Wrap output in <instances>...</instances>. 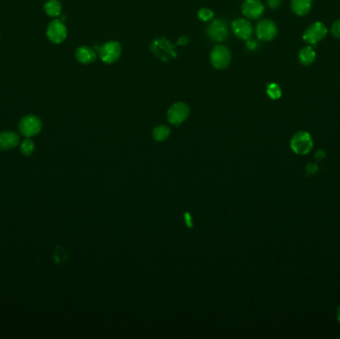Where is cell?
<instances>
[{
	"label": "cell",
	"mask_w": 340,
	"mask_h": 339,
	"mask_svg": "<svg viewBox=\"0 0 340 339\" xmlns=\"http://www.w3.org/2000/svg\"><path fill=\"white\" fill-rule=\"evenodd\" d=\"M232 30L234 34L241 40H249L253 34V28L248 20L244 18H237L232 23Z\"/></svg>",
	"instance_id": "30bf717a"
},
{
	"label": "cell",
	"mask_w": 340,
	"mask_h": 339,
	"mask_svg": "<svg viewBox=\"0 0 340 339\" xmlns=\"http://www.w3.org/2000/svg\"><path fill=\"white\" fill-rule=\"evenodd\" d=\"M42 129V123L36 115H26L19 123V130L26 137L38 134Z\"/></svg>",
	"instance_id": "277c9868"
},
{
	"label": "cell",
	"mask_w": 340,
	"mask_h": 339,
	"mask_svg": "<svg viewBox=\"0 0 340 339\" xmlns=\"http://www.w3.org/2000/svg\"><path fill=\"white\" fill-rule=\"evenodd\" d=\"M44 9L46 14L50 17H57L61 14L62 6L58 0H48L44 5Z\"/></svg>",
	"instance_id": "2e32d148"
},
{
	"label": "cell",
	"mask_w": 340,
	"mask_h": 339,
	"mask_svg": "<svg viewBox=\"0 0 340 339\" xmlns=\"http://www.w3.org/2000/svg\"><path fill=\"white\" fill-rule=\"evenodd\" d=\"M122 54V46L116 41H110L98 48V55L106 64L116 62Z\"/></svg>",
	"instance_id": "3957f363"
},
{
	"label": "cell",
	"mask_w": 340,
	"mask_h": 339,
	"mask_svg": "<svg viewBox=\"0 0 340 339\" xmlns=\"http://www.w3.org/2000/svg\"><path fill=\"white\" fill-rule=\"evenodd\" d=\"M76 59L78 60V62H80L81 64H91L93 62L96 61L97 59V54L96 52L87 46H82L79 47L76 51Z\"/></svg>",
	"instance_id": "4fadbf2b"
},
{
	"label": "cell",
	"mask_w": 340,
	"mask_h": 339,
	"mask_svg": "<svg viewBox=\"0 0 340 339\" xmlns=\"http://www.w3.org/2000/svg\"><path fill=\"white\" fill-rule=\"evenodd\" d=\"M313 146L311 135L307 131H298L291 139V148L298 155L308 154Z\"/></svg>",
	"instance_id": "6da1fadb"
},
{
	"label": "cell",
	"mask_w": 340,
	"mask_h": 339,
	"mask_svg": "<svg viewBox=\"0 0 340 339\" xmlns=\"http://www.w3.org/2000/svg\"><path fill=\"white\" fill-rule=\"evenodd\" d=\"M336 318H337L338 323H340V306L337 307V310H336Z\"/></svg>",
	"instance_id": "cb8c5ba5"
},
{
	"label": "cell",
	"mask_w": 340,
	"mask_h": 339,
	"mask_svg": "<svg viewBox=\"0 0 340 339\" xmlns=\"http://www.w3.org/2000/svg\"><path fill=\"white\" fill-rule=\"evenodd\" d=\"M189 113L190 110L186 104L181 102L175 103L169 108L167 112L168 122L173 126H180L186 121L189 116Z\"/></svg>",
	"instance_id": "5b68a950"
},
{
	"label": "cell",
	"mask_w": 340,
	"mask_h": 339,
	"mask_svg": "<svg viewBox=\"0 0 340 339\" xmlns=\"http://www.w3.org/2000/svg\"><path fill=\"white\" fill-rule=\"evenodd\" d=\"M207 36L214 42H223L229 36L227 23L222 19H215L207 27Z\"/></svg>",
	"instance_id": "8992f818"
},
{
	"label": "cell",
	"mask_w": 340,
	"mask_h": 339,
	"mask_svg": "<svg viewBox=\"0 0 340 339\" xmlns=\"http://www.w3.org/2000/svg\"><path fill=\"white\" fill-rule=\"evenodd\" d=\"M256 33L259 40L262 41H271L273 40L276 34H277V28L274 21L270 19H265L259 21L256 27Z\"/></svg>",
	"instance_id": "9c48e42d"
},
{
	"label": "cell",
	"mask_w": 340,
	"mask_h": 339,
	"mask_svg": "<svg viewBox=\"0 0 340 339\" xmlns=\"http://www.w3.org/2000/svg\"><path fill=\"white\" fill-rule=\"evenodd\" d=\"M326 34H327L326 27L322 22H315L306 30L303 38L307 43L310 45H314L319 41H322V40L326 36Z\"/></svg>",
	"instance_id": "ba28073f"
},
{
	"label": "cell",
	"mask_w": 340,
	"mask_h": 339,
	"mask_svg": "<svg viewBox=\"0 0 340 339\" xmlns=\"http://www.w3.org/2000/svg\"><path fill=\"white\" fill-rule=\"evenodd\" d=\"M198 17L202 21H209L214 17V12L209 8H201L198 11Z\"/></svg>",
	"instance_id": "ffe728a7"
},
{
	"label": "cell",
	"mask_w": 340,
	"mask_h": 339,
	"mask_svg": "<svg viewBox=\"0 0 340 339\" xmlns=\"http://www.w3.org/2000/svg\"><path fill=\"white\" fill-rule=\"evenodd\" d=\"M170 135V129L167 126H158L152 130V137L156 142H163Z\"/></svg>",
	"instance_id": "e0dca14e"
},
{
	"label": "cell",
	"mask_w": 340,
	"mask_h": 339,
	"mask_svg": "<svg viewBox=\"0 0 340 339\" xmlns=\"http://www.w3.org/2000/svg\"><path fill=\"white\" fill-rule=\"evenodd\" d=\"M282 3V0H268V5L271 9L277 8Z\"/></svg>",
	"instance_id": "7402d4cb"
},
{
	"label": "cell",
	"mask_w": 340,
	"mask_h": 339,
	"mask_svg": "<svg viewBox=\"0 0 340 339\" xmlns=\"http://www.w3.org/2000/svg\"><path fill=\"white\" fill-rule=\"evenodd\" d=\"M231 52L224 45H218L210 53L211 65L217 70H224L231 63Z\"/></svg>",
	"instance_id": "7a4b0ae2"
},
{
	"label": "cell",
	"mask_w": 340,
	"mask_h": 339,
	"mask_svg": "<svg viewBox=\"0 0 340 339\" xmlns=\"http://www.w3.org/2000/svg\"><path fill=\"white\" fill-rule=\"evenodd\" d=\"M246 46L249 50H255L257 47H258V43L256 40H247V43H246Z\"/></svg>",
	"instance_id": "603a6c76"
},
{
	"label": "cell",
	"mask_w": 340,
	"mask_h": 339,
	"mask_svg": "<svg viewBox=\"0 0 340 339\" xmlns=\"http://www.w3.org/2000/svg\"><path fill=\"white\" fill-rule=\"evenodd\" d=\"M20 143L19 135L14 131L0 132V150H10Z\"/></svg>",
	"instance_id": "7c38bea8"
},
{
	"label": "cell",
	"mask_w": 340,
	"mask_h": 339,
	"mask_svg": "<svg viewBox=\"0 0 340 339\" xmlns=\"http://www.w3.org/2000/svg\"><path fill=\"white\" fill-rule=\"evenodd\" d=\"M315 57H316L315 51L311 47H305L298 53L299 62L306 66L311 65L314 62Z\"/></svg>",
	"instance_id": "9a60e30c"
},
{
	"label": "cell",
	"mask_w": 340,
	"mask_h": 339,
	"mask_svg": "<svg viewBox=\"0 0 340 339\" xmlns=\"http://www.w3.org/2000/svg\"><path fill=\"white\" fill-rule=\"evenodd\" d=\"M265 7L259 0H246L242 5L243 14L249 19H259L264 14Z\"/></svg>",
	"instance_id": "8fae6325"
},
{
	"label": "cell",
	"mask_w": 340,
	"mask_h": 339,
	"mask_svg": "<svg viewBox=\"0 0 340 339\" xmlns=\"http://www.w3.org/2000/svg\"><path fill=\"white\" fill-rule=\"evenodd\" d=\"M267 94L272 99H277L282 97V90L278 85L273 83L268 86Z\"/></svg>",
	"instance_id": "d6986e66"
},
{
	"label": "cell",
	"mask_w": 340,
	"mask_h": 339,
	"mask_svg": "<svg viewBox=\"0 0 340 339\" xmlns=\"http://www.w3.org/2000/svg\"><path fill=\"white\" fill-rule=\"evenodd\" d=\"M331 32L335 38L340 39V19L336 20V21L333 23L332 28H331Z\"/></svg>",
	"instance_id": "44dd1931"
},
{
	"label": "cell",
	"mask_w": 340,
	"mask_h": 339,
	"mask_svg": "<svg viewBox=\"0 0 340 339\" xmlns=\"http://www.w3.org/2000/svg\"><path fill=\"white\" fill-rule=\"evenodd\" d=\"M47 37L54 44H60L67 37V28L61 20L55 19L49 24L47 28Z\"/></svg>",
	"instance_id": "52a82bcc"
},
{
	"label": "cell",
	"mask_w": 340,
	"mask_h": 339,
	"mask_svg": "<svg viewBox=\"0 0 340 339\" xmlns=\"http://www.w3.org/2000/svg\"><path fill=\"white\" fill-rule=\"evenodd\" d=\"M34 149H35V144L29 138L24 139V141L21 143V145H20V150H21V152L26 156H30L34 152Z\"/></svg>",
	"instance_id": "ac0fdd59"
},
{
	"label": "cell",
	"mask_w": 340,
	"mask_h": 339,
	"mask_svg": "<svg viewBox=\"0 0 340 339\" xmlns=\"http://www.w3.org/2000/svg\"><path fill=\"white\" fill-rule=\"evenodd\" d=\"M312 0H291V9L299 16H304L310 11Z\"/></svg>",
	"instance_id": "5bb4252c"
}]
</instances>
